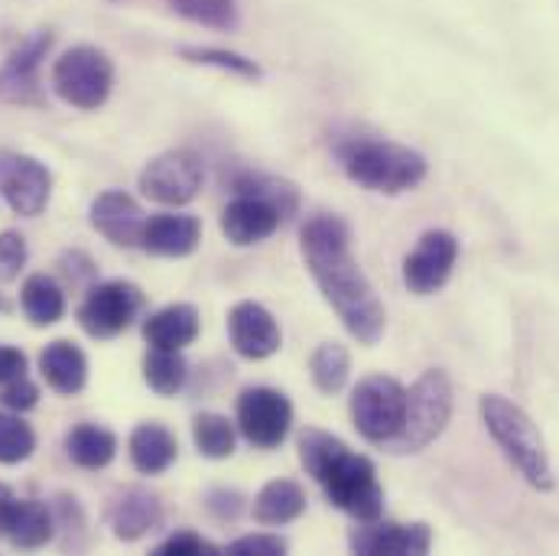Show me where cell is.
I'll list each match as a JSON object with an SVG mask.
<instances>
[{"label":"cell","instance_id":"5","mask_svg":"<svg viewBox=\"0 0 559 556\" xmlns=\"http://www.w3.org/2000/svg\"><path fill=\"white\" fill-rule=\"evenodd\" d=\"M452 407H455V391H452L449 375L442 368H426L414 381V388H407L404 426L384 449L394 456L423 452L445 433V426L452 419Z\"/></svg>","mask_w":559,"mask_h":556},{"label":"cell","instance_id":"33","mask_svg":"<svg viewBox=\"0 0 559 556\" xmlns=\"http://www.w3.org/2000/svg\"><path fill=\"white\" fill-rule=\"evenodd\" d=\"M36 452V433L16 411H0V465H20Z\"/></svg>","mask_w":559,"mask_h":556},{"label":"cell","instance_id":"35","mask_svg":"<svg viewBox=\"0 0 559 556\" xmlns=\"http://www.w3.org/2000/svg\"><path fill=\"white\" fill-rule=\"evenodd\" d=\"M156 556H212V554H225V547L212 544L209 537H202L199 531H176L169 537H163L156 547H153Z\"/></svg>","mask_w":559,"mask_h":556},{"label":"cell","instance_id":"31","mask_svg":"<svg viewBox=\"0 0 559 556\" xmlns=\"http://www.w3.org/2000/svg\"><path fill=\"white\" fill-rule=\"evenodd\" d=\"M179 56L192 66H205V69H218V72H228L235 79H245V82H261L264 79V69L258 59L245 56V52H235V49H222V46H182Z\"/></svg>","mask_w":559,"mask_h":556},{"label":"cell","instance_id":"39","mask_svg":"<svg viewBox=\"0 0 559 556\" xmlns=\"http://www.w3.org/2000/svg\"><path fill=\"white\" fill-rule=\"evenodd\" d=\"M26 365L29 362H26V355L20 348L0 342V388L10 385V381H16V378H23L26 375Z\"/></svg>","mask_w":559,"mask_h":556},{"label":"cell","instance_id":"38","mask_svg":"<svg viewBox=\"0 0 559 556\" xmlns=\"http://www.w3.org/2000/svg\"><path fill=\"white\" fill-rule=\"evenodd\" d=\"M0 404H3L7 411L26 414V411H33V407L39 404V388L23 375V378H16V381H10V385L0 388Z\"/></svg>","mask_w":559,"mask_h":556},{"label":"cell","instance_id":"30","mask_svg":"<svg viewBox=\"0 0 559 556\" xmlns=\"http://www.w3.org/2000/svg\"><path fill=\"white\" fill-rule=\"evenodd\" d=\"M143 381L159 398H176L189 381V365L182 352L173 348H150L143 358Z\"/></svg>","mask_w":559,"mask_h":556},{"label":"cell","instance_id":"7","mask_svg":"<svg viewBox=\"0 0 559 556\" xmlns=\"http://www.w3.org/2000/svg\"><path fill=\"white\" fill-rule=\"evenodd\" d=\"M348 411H352V423L358 436L384 449L404 426L407 388L391 375H368L355 385Z\"/></svg>","mask_w":559,"mask_h":556},{"label":"cell","instance_id":"10","mask_svg":"<svg viewBox=\"0 0 559 556\" xmlns=\"http://www.w3.org/2000/svg\"><path fill=\"white\" fill-rule=\"evenodd\" d=\"M235 423L238 433L254 446V449H280L293 429V401L267 385H251L238 394L235 404Z\"/></svg>","mask_w":559,"mask_h":556},{"label":"cell","instance_id":"42","mask_svg":"<svg viewBox=\"0 0 559 556\" xmlns=\"http://www.w3.org/2000/svg\"><path fill=\"white\" fill-rule=\"evenodd\" d=\"M115 3H121V0H115Z\"/></svg>","mask_w":559,"mask_h":556},{"label":"cell","instance_id":"37","mask_svg":"<svg viewBox=\"0 0 559 556\" xmlns=\"http://www.w3.org/2000/svg\"><path fill=\"white\" fill-rule=\"evenodd\" d=\"M29 261L26 238L20 232H0V283H13Z\"/></svg>","mask_w":559,"mask_h":556},{"label":"cell","instance_id":"22","mask_svg":"<svg viewBox=\"0 0 559 556\" xmlns=\"http://www.w3.org/2000/svg\"><path fill=\"white\" fill-rule=\"evenodd\" d=\"M128 456L140 475H163L179 459V439L159 419H146L134 426L128 439Z\"/></svg>","mask_w":559,"mask_h":556},{"label":"cell","instance_id":"18","mask_svg":"<svg viewBox=\"0 0 559 556\" xmlns=\"http://www.w3.org/2000/svg\"><path fill=\"white\" fill-rule=\"evenodd\" d=\"M88 222L115 248H140L146 215L134 196H128L124 189H108L92 202Z\"/></svg>","mask_w":559,"mask_h":556},{"label":"cell","instance_id":"40","mask_svg":"<svg viewBox=\"0 0 559 556\" xmlns=\"http://www.w3.org/2000/svg\"><path fill=\"white\" fill-rule=\"evenodd\" d=\"M13 505H16V495L10 492V485H3V482H0V537H7V528H10Z\"/></svg>","mask_w":559,"mask_h":556},{"label":"cell","instance_id":"8","mask_svg":"<svg viewBox=\"0 0 559 556\" xmlns=\"http://www.w3.org/2000/svg\"><path fill=\"white\" fill-rule=\"evenodd\" d=\"M138 186L150 202L169 205V209H182V205H189L202 192V186H205V163L189 146L166 150V153L153 156L143 166Z\"/></svg>","mask_w":559,"mask_h":556},{"label":"cell","instance_id":"21","mask_svg":"<svg viewBox=\"0 0 559 556\" xmlns=\"http://www.w3.org/2000/svg\"><path fill=\"white\" fill-rule=\"evenodd\" d=\"M202 332V316L192 303H169L143 319V339L150 348L186 352Z\"/></svg>","mask_w":559,"mask_h":556},{"label":"cell","instance_id":"19","mask_svg":"<svg viewBox=\"0 0 559 556\" xmlns=\"http://www.w3.org/2000/svg\"><path fill=\"white\" fill-rule=\"evenodd\" d=\"M202 245V222L189 212H163L150 215L143 225L140 248L156 258H189Z\"/></svg>","mask_w":559,"mask_h":556},{"label":"cell","instance_id":"29","mask_svg":"<svg viewBox=\"0 0 559 556\" xmlns=\"http://www.w3.org/2000/svg\"><path fill=\"white\" fill-rule=\"evenodd\" d=\"M192 442H195L199 456H205L212 462L231 459L238 452V423L228 419L225 414L202 411L199 417L192 419Z\"/></svg>","mask_w":559,"mask_h":556},{"label":"cell","instance_id":"4","mask_svg":"<svg viewBox=\"0 0 559 556\" xmlns=\"http://www.w3.org/2000/svg\"><path fill=\"white\" fill-rule=\"evenodd\" d=\"M478 414H481L488 436L498 442L504 459L521 472V478L531 488H537V492H554L557 488L547 439H544V433L537 429V423L531 419V414L521 404H514L504 394H485L478 401Z\"/></svg>","mask_w":559,"mask_h":556},{"label":"cell","instance_id":"3","mask_svg":"<svg viewBox=\"0 0 559 556\" xmlns=\"http://www.w3.org/2000/svg\"><path fill=\"white\" fill-rule=\"evenodd\" d=\"M332 153L342 166V173L378 196H404L414 192L429 173L426 156L391 138L381 134H365V131H348L332 140Z\"/></svg>","mask_w":559,"mask_h":556},{"label":"cell","instance_id":"2","mask_svg":"<svg viewBox=\"0 0 559 556\" xmlns=\"http://www.w3.org/2000/svg\"><path fill=\"white\" fill-rule=\"evenodd\" d=\"M299 462L306 475H312V482L325 492L329 505H335L342 514L355 518L358 524L384 518L378 465L365 452H355L338 436L309 426L299 433Z\"/></svg>","mask_w":559,"mask_h":556},{"label":"cell","instance_id":"36","mask_svg":"<svg viewBox=\"0 0 559 556\" xmlns=\"http://www.w3.org/2000/svg\"><path fill=\"white\" fill-rule=\"evenodd\" d=\"M251 498L245 495V492H238V488H212L209 495H205V511L218 521V524H238V518L251 508L248 505Z\"/></svg>","mask_w":559,"mask_h":556},{"label":"cell","instance_id":"27","mask_svg":"<svg viewBox=\"0 0 559 556\" xmlns=\"http://www.w3.org/2000/svg\"><path fill=\"white\" fill-rule=\"evenodd\" d=\"M231 192H245V196H258L271 205H277L280 215L289 222L299 215L302 209V192L296 182L274 176V173H258V169H245L231 179Z\"/></svg>","mask_w":559,"mask_h":556},{"label":"cell","instance_id":"25","mask_svg":"<svg viewBox=\"0 0 559 556\" xmlns=\"http://www.w3.org/2000/svg\"><path fill=\"white\" fill-rule=\"evenodd\" d=\"M66 456L85 472L108 469L118 456V436L108 426L79 423L66 433Z\"/></svg>","mask_w":559,"mask_h":556},{"label":"cell","instance_id":"1","mask_svg":"<svg viewBox=\"0 0 559 556\" xmlns=\"http://www.w3.org/2000/svg\"><path fill=\"white\" fill-rule=\"evenodd\" d=\"M299 251L309 277L345 326V332L365 348L378 345L388 332V309L371 277L352 255L348 222L335 212L309 215L299 232Z\"/></svg>","mask_w":559,"mask_h":556},{"label":"cell","instance_id":"6","mask_svg":"<svg viewBox=\"0 0 559 556\" xmlns=\"http://www.w3.org/2000/svg\"><path fill=\"white\" fill-rule=\"evenodd\" d=\"M111 88L115 62L98 46H72L52 66V92L79 111H98L111 98Z\"/></svg>","mask_w":559,"mask_h":556},{"label":"cell","instance_id":"34","mask_svg":"<svg viewBox=\"0 0 559 556\" xmlns=\"http://www.w3.org/2000/svg\"><path fill=\"white\" fill-rule=\"evenodd\" d=\"M225 554L231 556H286L289 541L277 531H258V534H241L225 544Z\"/></svg>","mask_w":559,"mask_h":556},{"label":"cell","instance_id":"17","mask_svg":"<svg viewBox=\"0 0 559 556\" xmlns=\"http://www.w3.org/2000/svg\"><path fill=\"white\" fill-rule=\"evenodd\" d=\"M283 222L286 218L280 215L277 205H271L258 196L235 192V199L222 212V235L235 248H254V245H264L267 238H274Z\"/></svg>","mask_w":559,"mask_h":556},{"label":"cell","instance_id":"12","mask_svg":"<svg viewBox=\"0 0 559 556\" xmlns=\"http://www.w3.org/2000/svg\"><path fill=\"white\" fill-rule=\"evenodd\" d=\"M459 238L445 228H429L423 232L417 248L404 258V286L414 296H436L449 280L459 264Z\"/></svg>","mask_w":559,"mask_h":556},{"label":"cell","instance_id":"13","mask_svg":"<svg viewBox=\"0 0 559 556\" xmlns=\"http://www.w3.org/2000/svg\"><path fill=\"white\" fill-rule=\"evenodd\" d=\"M0 192L16 215L36 218L46 212V205L52 199V173L43 159H36L29 153H3L0 156Z\"/></svg>","mask_w":559,"mask_h":556},{"label":"cell","instance_id":"41","mask_svg":"<svg viewBox=\"0 0 559 556\" xmlns=\"http://www.w3.org/2000/svg\"><path fill=\"white\" fill-rule=\"evenodd\" d=\"M7 309H10V303H7V299L0 296V312H7Z\"/></svg>","mask_w":559,"mask_h":556},{"label":"cell","instance_id":"11","mask_svg":"<svg viewBox=\"0 0 559 556\" xmlns=\"http://www.w3.org/2000/svg\"><path fill=\"white\" fill-rule=\"evenodd\" d=\"M52 43H56V36L49 29H36L20 46H13L7 52V59L0 66V102L23 105V108H36L46 102L39 69H43Z\"/></svg>","mask_w":559,"mask_h":556},{"label":"cell","instance_id":"9","mask_svg":"<svg viewBox=\"0 0 559 556\" xmlns=\"http://www.w3.org/2000/svg\"><path fill=\"white\" fill-rule=\"evenodd\" d=\"M140 309H143V289L138 283L105 280L85 293V299L79 306V326L85 329V335L108 342L134 326Z\"/></svg>","mask_w":559,"mask_h":556},{"label":"cell","instance_id":"20","mask_svg":"<svg viewBox=\"0 0 559 556\" xmlns=\"http://www.w3.org/2000/svg\"><path fill=\"white\" fill-rule=\"evenodd\" d=\"M39 375L59 398H75L88 385V358L75 342L56 339L39 352Z\"/></svg>","mask_w":559,"mask_h":556},{"label":"cell","instance_id":"24","mask_svg":"<svg viewBox=\"0 0 559 556\" xmlns=\"http://www.w3.org/2000/svg\"><path fill=\"white\" fill-rule=\"evenodd\" d=\"M56 537V514L46 501L36 498H16L13 514H10V528H7V541L16 551H39Z\"/></svg>","mask_w":559,"mask_h":556},{"label":"cell","instance_id":"16","mask_svg":"<svg viewBox=\"0 0 559 556\" xmlns=\"http://www.w3.org/2000/svg\"><path fill=\"white\" fill-rule=\"evenodd\" d=\"M105 521H108V528H111V534L118 541L138 544L146 534L159 531V524H163V501L150 488H143V485L118 488L108 498Z\"/></svg>","mask_w":559,"mask_h":556},{"label":"cell","instance_id":"26","mask_svg":"<svg viewBox=\"0 0 559 556\" xmlns=\"http://www.w3.org/2000/svg\"><path fill=\"white\" fill-rule=\"evenodd\" d=\"M20 306L33 326H56L66 319V289L49 274H29L20 286Z\"/></svg>","mask_w":559,"mask_h":556},{"label":"cell","instance_id":"28","mask_svg":"<svg viewBox=\"0 0 559 556\" xmlns=\"http://www.w3.org/2000/svg\"><path fill=\"white\" fill-rule=\"evenodd\" d=\"M309 378L319 394H325V398L342 394L352 378V352L335 339L316 345V352L309 355Z\"/></svg>","mask_w":559,"mask_h":556},{"label":"cell","instance_id":"15","mask_svg":"<svg viewBox=\"0 0 559 556\" xmlns=\"http://www.w3.org/2000/svg\"><path fill=\"white\" fill-rule=\"evenodd\" d=\"M432 528L426 521H365L348 534V547L365 556H423L432 551Z\"/></svg>","mask_w":559,"mask_h":556},{"label":"cell","instance_id":"23","mask_svg":"<svg viewBox=\"0 0 559 556\" xmlns=\"http://www.w3.org/2000/svg\"><path fill=\"white\" fill-rule=\"evenodd\" d=\"M306 488L293 478H271L251 501V518L261 528H286L306 514Z\"/></svg>","mask_w":559,"mask_h":556},{"label":"cell","instance_id":"14","mask_svg":"<svg viewBox=\"0 0 559 556\" xmlns=\"http://www.w3.org/2000/svg\"><path fill=\"white\" fill-rule=\"evenodd\" d=\"M228 339L235 355L248 362H267L283 348V329L277 316L258 303V299H241L228 312Z\"/></svg>","mask_w":559,"mask_h":556},{"label":"cell","instance_id":"32","mask_svg":"<svg viewBox=\"0 0 559 556\" xmlns=\"http://www.w3.org/2000/svg\"><path fill=\"white\" fill-rule=\"evenodd\" d=\"M173 7V13H179L182 20L205 26V29H218V33H235L241 26V3L238 0H166Z\"/></svg>","mask_w":559,"mask_h":556}]
</instances>
